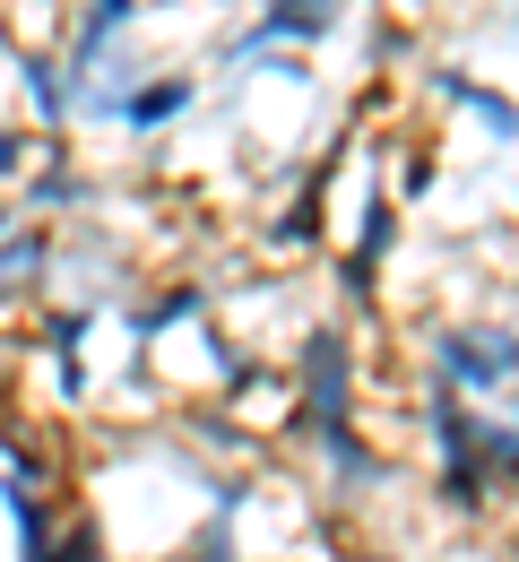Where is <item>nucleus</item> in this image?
Here are the masks:
<instances>
[{"mask_svg":"<svg viewBox=\"0 0 519 562\" xmlns=\"http://www.w3.org/2000/svg\"><path fill=\"white\" fill-rule=\"evenodd\" d=\"M26 9H61V0H26Z\"/></svg>","mask_w":519,"mask_h":562,"instance_id":"obj_10","label":"nucleus"},{"mask_svg":"<svg viewBox=\"0 0 519 562\" xmlns=\"http://www.w3.org/2000/svg\"><path fill=\"white\" fill-rule=\"evenodd\" d=\"M139 18H148V0H78L70 26H61V70L78 87H95V70L139 35Z\"/></svg>","mask_w":519,"mask_h":562,"instance_id":"obj_3","label":"nucleus"},{"mask_svg":"<svg viewBox=\"0 0 519 562\" xmlns=\"http://www.w3.org/2000/svg\"><path fill=\"white\" fill-rule=\"evenodd\" d=\"M347 562H381V554H347Z\"/></svg>","mask_w":519,"mask_h":562,"instance_id":"obj_11","label":"nucleus"},{"mask_svg":"<svg viewBox=\"0 0 519 562\" xmlns=\"http://www.w3.org/2000/svg\"><path fill=\"white\" fill-rule=\"evenodd\" d=\"M286 381H295V432L320 450V441H338V432H356V390H364V363L347 347V329L338 321H312L295 338V363H286Z\"/></svg>","mask_w":519,"mask_h":562,"instance_id":"obj_1","label":"nucleus"},{"mask_svg":"<svg viewBox=\"0 0 519 562\" xmlns=\"http://www.w3.org/2000/svg\"><path fill=\"white\" fill-rule=\"evenodd\" d=\"M9 225H18V200H9V191H0V234H9Z\"/></svg>","mask_w":519,"mask_h":562,"instance_id":"obj_9","label":"nucleus"},{"mask_svg":"<svg viewBox=\"0 0 519 562\" xmlns=\"http://www.w3.org/2000/svg\"><path fill=\"white\" fill-rule=\"evenodd\" d=\"M18 347H26V338H18V329H0V372L18 363Z\"/></svg>","mask_w":519,"mask_h":562,"instance_id":"obj_8","label":"nucleus"},{"mask_svg":"<svg viewBox=\"0 0 519 562\" xmlns=\"http://www.w3.org/2000/svg\"><path fill=\"white\" fill-rule=\"evenodd\" d=\"M18 104L35 113V139H70L78 78L61 70V44H18Z\"/></svg>","mask_w":519,"mask_h":562,"instance_id":"obj_5","label":"nucleus"},{"mask_svg":"<svg viewBox=\"0 0 519 562\" xmlns=\"http://www.w3.org/2000/svg\"><path fill=\"white\" fill-rule=\"evenodd\" d=\"M26 165H35V131L0 122V191H18V182H26Z\"/></svg>","mask_w":519,"mask_h":562,"instance_id":"obj_6","label":"nucleus"},{"mask_svg":"<svg viewBox=\"0 0 519 562\" xmlns=\"http://www.w3.org/2000/svg\"><path fill=\"white\" fill-rule=\"evenodd\" d=\"M425 182H433V147H407V156H398V191H407V200H416V191H425Z\"/></svg>","mask_w":519,"mask_h":562,"instance_id":"obj_7","label":"nucleus"},{"mask_svg":"<svg viewBox=\"0 0 519 562\" xmlns=\"http://www.w3.org/2000/svg\"><path fill=\"white\" fill-rule=\"evenodd\" d=\"M329 35H338L329 0H260V18L225 44V61H269V53H295V44H329Z\"/></svg>","mask_w":519,"mask_h":562,"instance_id":"obj_4","label":"nucleus"},{"mask_svg":"<svg viewBox=\"0 0 519 562\" xmlns=\"http://www.w3.org/2000/svg\"><path fill=\"white\" fill-rule=\"evenodd\" d=\"M329 9H347V0H329Z\"/></svg>","mask_w":519,"mask_h":562,"instance_id":"obj_12","label":"nucleus"},{"mask_svg":"<svg viewBox=\"0 0 519 562\" xmlns=\"http://www.w3.org/2000/svg\"><path fill=\"white\" fill-rule=\"evenodd\" d=\"M433 363L450 390H503V381H519V338L494 321H450V329H433Z\"/></svg>","mask_w":519,"mask_h":562,"instance_id":"obj_2","label":"nucleus"}]
</instances>
